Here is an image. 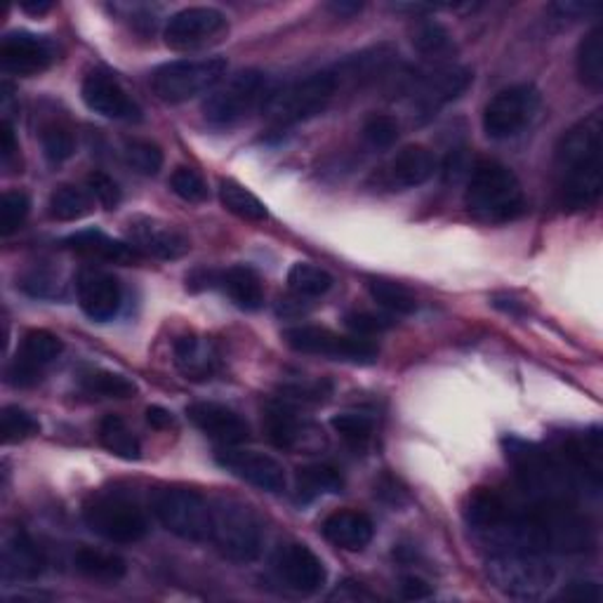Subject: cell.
I'll use <instances>...</instances> for the list:
<instances>
[{
    "mask_svg": "<svg viewBox=\"0 0 603 603\" xmlns=\"http://www.w3.org/2000/svg\"><path fill=\"white\" fill-rule=\"evenodd\" d=\"M603 123L592 114L568 128L556 144L554 175L559 201L566 210H587L603 189Z\"/></svg>",
    "mask_w": 603,
    "mask_h": 603,
    "instance_id": "obj_1",
    "label": "cell"
},
{
    "mask_svg": "<svg viewBox=\"0 0 603 603\" xmlns=\"http://www.w3.org/2000/svg\"><path fill=\"white\" fill-rule=\"evenodd\" d=\"M464 208L484 224L514 222L526 210L518 177L498 161H478L464 191Z\"/></svg>",
    "mask_w": 603,
    "mask_h": 603,
    "instance_id": "obj_2",
    "label": "cell"
},
{
    "mask_svg": "<svg viewBox=\"0 0 603 603\" xmlns=\"http://www.w3.org/2000/svg\"><path fill=\"white\" fill-rule=\"evenodd\" d=\"M342 78H345L342 68H325V72L299 78L291 86L271 90L262 114L277 128L297 126L302 120L319 116L333 102Z\"/></svg>",
    "mask_w": 603,
    "mask_h": 603,
    "instance_id": "obj_3",
    "label": "cell"
},
{
    "mask_svg": "<svg viewBox=\"0 0 603 603\" xmlns=\"http://www.w3.org/2000/svg\"><path fill=\"white\" fill-rule=\"evenodd\" d=\"M504 450L506 460L512 462L521 490L533 502H554L570 498L575 484L573 476L552 452H544L542 448L521 441V438L514 436L504 438Z\"/></svg>",
    "mask_w": 603,
    "mask_h": 603,
    "instance_id": "obj_4",
    "label": "cell"
},
{
    "mask_svg": "<svg viewBox=\"0 0 603 603\" xmlns=\"http://www.w3.org/2000/svg\"><path fill=\"white\" fill-rule=\"evenodd\" d=\"M488 580L504 596L536 601L554 587L556 570L540 552L510 550L488 559Z\"/></svg>",
    "mask_w": 603,
    "mask_h": 603,
    "instance_id": "obj_5",
    "label": "cell"
},
{
    "mask_svg": "<svg viewBox=\"0 0 603 603\" xmlns=\"http://www.w3.org/2000/svg\"><path fill=\"white\" fill-rule=\"evenodd\" d=\"M269 94L267 74L259 68H243L210 90L203 102V116L215 128H231L255 114L257 108H265Z\"/></svg>",
    "mask_w": 603,
    "mask_h": 603,
    "instance_id": "obj_6",
    "label": "cell"
},
{
    "mask_svg": "<svg viewBox=\"0 0 603 603\" xmlns=\"http://www.w3.org/2000/svg\"><path fill=\"white\" fill-rule=\"evenodd\" d=\"M210 542L234 564H251L262 552V526L251 506L236 500H219L213 504Z\"/></svg>",
    "mask_w": 603,
    "mask_h": 603,
    "instance_id": "obj_7",
    "label": "cell"
},
{
    "mask_svg": "<svg viewBox=\"0 0 603 603\" xmlns=\"http://www.w3.org/2000/svg\"><path fill=\"white\" fill-rule=\"evenodd\" d=\"M227 68L229 64L224 57L168 62L151 74V88H154L158 100L182 104L203 92L215 90L224 80Z\"/></svg>",
    "mask_w": 603,
    "mask_h": 603,
    "instance_id": "obj_8",
    "label": "cell"
},
{
    "mask_svg": "<svg viewBox=\"0 0 603 603\" xmlns=\"http://www.w3.org/2000/svg\"><path fill=\"white\" fill-rule=\"evenodd\" d=\"M154 514L172 536L189 542H208L213 530V504L189 488H163L154 496Z\"/></svg>",
    "mask_w": 603,
    "mask_h": 603,
    "instance_id": "obj_9",
    "label": "cell"
},
{
    "mask_svg": "<svg viewBox=\"0 0 603 603\" xmlns=\"http://www.w3.org/2000/svg\"><path fill=\"white\" fill-rule=\"evenodd\" d=\"M84 518L94 536L106 542L132 544L146 538L149 518L132 500L120 496H98L86 504Z\"/></svg>",
    "mask_w": 603,
    "mask_h": 603,
    "instance_id": "obj_10",
    "label": "cell"
},
{
    "mask_svg": "<svg viewBox=\"0 0 603 603\" xmlns=\"http://www.w3.org/2000/svg\"><path fill=\"white\" fill-rule=\"evenodd\" d=\"M540 102V90L530 84L500 90L484 108V132L498 142L518 137L536 120Z\"/></svg>",
    "mask_w": 603,
    "mask_h": 603,
    "instance_id": "obj_11",
    "label": "cell"
},
{
    "mask_svg": "<svg viewBox=\"0 0 603 603\" xmlns=\"http://www.w3.org/2000/svg\"><path fill=\"white\" fill-rule=\"evenodd\" d=\"M285 345L299 354L328 356L333 361H347L356 365H373L377 361V347L359 335H337L319 325H295L283 333Z\"/></svg>",
    "mask_w": 603,
    "mask_h": 603,
    "instance_id": "obj_12",
    "label": "cell"
},
{
    "mask_svg": "<svg viewBox=\"0 0 603 603\" xmlns=\"http://www.w3.org/2000/svg\"><path fill=\"white\" fill-rule=\"evenodd\" d=\"M229 34V22L224 12L217 8H184L166 22L163 38L170 50H201L205 46L219 43Z\"/></svg>",
    "mask_w": 603,
    "mask_h": 603,
    "instance_id": "obj_13",
    "label": "cell"
},
{
    "mask_svg": "<svg viewBox=\"0 0 603 603\" xmlns=\"http://www.w3.org/2000/svg\"><path fill=\"white\" fill-rule=\"evenodd\" d=\"M57 60L52 40L29 31H12L0 43V62L15 76H38Z\"/></svg>",
    "mask_w": 603,
    "mask_h": 603,
    "instance_id": "obj_14",
    "label": "cell"
},
{
    "mask_svg": "<svg viewBox=\"0 0 603 603\" xmlns=\"http://www.w3.org/2000/svg\"><path fill=\"white\" fill-rule=\"evenodd\" d=\"M80 98H84L90 112L100 114L112 120H142V108L126 92L118 80L106 72H90L80 86Z\"/></svg>",
    "mask_w": 603,
    "mask_h": 603,
    "instance_id": "obj_15",
    "label": "cell"
},
{
    "mask_svg": "<svg viewBox=\"0 0 603 603\" xmlns=\"http://www.w3.org/2000/svg\"><path fill=\"white\" fill-rule=\"evenodd\" d=\"M217 462L227 472L239 476L241 482L251 484L267 492H283L285 490V472L279 460L257 450H241L236 446H227L217 452Z\"/></svg>",
    "mask_w": 603,
    "mask_h": 603,
    "instance_id": "obj_16",
    "label": "cell"
},
{
    "mask_svg": "<svg viewBox=\"0 0 603 603\" xmlns=\"http://www.w3.org/2000/svg\"><path fill=\"white\" fill-rule=\"evenodd\" d=\"M128 236L132 248L156 259H180L189 253L191 243L180 229L151 217H134L128 224Z\"/></svg>",
    "mask_w": 603,
    "mask_h": 603,
    "instance_id": "obj_17",
    "label": "cell"
},
{
    "mask_svg": "<svg viewBox=\"0 0 603 603\" xmlns=\"http://www.w3.org/2000/svg\"><path fill=\"white\" fill-rule=\"evenodd\" d=\"M273 568H277L283 585L299 594H317L321 592L328 580V570L323 566V561L313 554L307 544H299V542L285 544L279 552Z\"/></svg>",
    "mask_w": 603,
    "mask_h": 603,
    "instance_id": "obj_18",
    "label": "cell"
},
{
    "mask_svg": "<svg viewBox=\"0 0 603 603\" xmlns=\"http://www.w3.org/2000/svg\"><path fill=\"white\" fill-rule=\"evenodd\" d=\"M64 351V342L50 331H29L22 339L17 359L10 368V382L17 387L36 385L40 380V370L60 359Z\"/></svg>",
    "mask_w": 603,
    "mask_h": 603,
    "instance_id": "obj_19",
    "label": "cell"
},
{
    "mask_svg": "<svg viewBox=\"0 0 603 603\" xmlns=\"http://www.w3.org/2000/svg\"><path fill=\"white\" fill-rule=\"evenodd\" d=\"M76 293H78V305L84 313L92 321H112L123 302L120 283L102 269H86L80 271L76 281Z\"/></svg>",
    "mask_w": 603,
    "mask_h": 603,
    "instance_id": "obj_20",
    "label": "cell"
},
{
    "mask_svg": "<svg viewBox=\"0 0 603 603\" xmlns=\"http://www.w3.org/2000/svg\"><path fill=\"white\" fill-rule=\"evenodd\" d=\"M187 415L205 436L222 446H241L243 441H248L251 436L248 422H245L236 410H231L222 403H191L187 408Z\"/></svg>",
    "mask_w": 603,
    "mask_h": 603,
    "instance_id": "obj_21",
    "label": "cell"
},
{
    "mask_svg": "<svg viewBox=\"0 0 603 603\" xmlns=\"http://www.w3.org/2000/svg\"><path fill=\"white\" fill-rule=\"evenodd\" d=\"M474 74L467 66H446L436 74L427 76L415 92V102L424 116H432L436 108L458 100L460 94L472 86Z\"/></svg>",
    "mask_w": 603,
    "mask_h": 603,
    "instance_id": "obj_22",
    "label": "cell"
},
{
    "mask_svg": "<svg viewBox=\"0 0 603 603\" xmlns=\"http://www.w3.org/2000/svg\"><path fill=\"white\" fill-rule=\"evenodd\" d=\"M46 570V556L29 533L12 530L3 540V578L15 582L36 580Z\"/></svg>",
    "mask_w": 603,
    "mask_h": 603,
    "instance_id": "obj_23",
    "label": "cell"
},
{
    "mask_svg": "<svg viewBox=\"0 0 603 603\" xmlns=\"http://www.w3.org/2000/svg\"><path fill=\"white\" fill-rule=\"evenodd\" d=\"M323 538L345 552H361L373 542L375 526L370 516L354 510H339L321 524Z\"/></svg>",
    "mask_w": 603,
    "mask_h": 603,
    "instance_id": "obj_24",
    "label": "cell"
},
{
    "mask_svg": "<svg viewBox=\"0 0 603 603\" xmlns=\"http://www.w3.org/2000/svg\"><path fill=\"white\" fill-rule=\"evenodd\" d=\"M436 172V158L424 146H406L387 166V184L392 189H415L427 184Z\"/></svg>",
    "mask_w": 603,
    "mask_h": 603,
    "instance_id": "obj_25",
    "label": "cell"
},
{
    "mask_svg": "<svg viewBox=\"0 0 603 603\" xmlns=\"http://www.w3.org/2000/svg\"><path fill=\"white\" fill-rule=\"evenodd\" d=\"M66 245L80 255L98 257L104 259V262H114V265H137L142 259V255L137 253L130 243L116 241L94 229L78 231V234L68 236Z\"/></svg>",
    "mask_w": 603,
    "mask_h": 603,
    "instance_id": "obj_26",
    "label": "cell"
},
{
    "mask_svg": "<svg viewBox=\"0 0 603 603\" xmlns=\"http://www.w3.org/2000/svg\"><path fill=\"white\" fill-rule=\"evenodd\" d=\"M175 365L187 380H208L217 368L215 349L198 335H182L172 345Z\"/></svg>",
    "mask_w": 603,
    "mask_h": 603,
    "instance_id": "obj_27",
    "label": "cell"
},
{
    "mask_svg": "<svg viewBox=\"0 0 603 603\" xmlns=\"http://www.w3.org/2000/svg\"><path fill=\"white\" fill-rule=\"evenodd\" d=\"M217 283L222 285V291L231 297V302L245 311H257L265 305L262 281H259V277L251 267H231L224 273H219Z\"/></svg>",
    "mask_w": 603,
    "mask_h": 603,
    "instance_id": "obj_28",
    "label": "cell"
},
{
    "mask_svg": "<svg viewBox=\"0 0 603 603\" xmlns=\"http://www.w3.org/2000/svg\"><path fill=\"white\" fill-rule=\"evenodd\" d=\"M74 566L80 575H86V578L94 582H108V585L123 580L128 573L126 561L120 556L112 552L92 550V547H80V550L74 554Z\"/></svg>",
    "mask_w": 603,
    "mask_h": 603,
    "instance_id": "obj_29",
    "label": "cell"
},
{
    "mask_svg": "<svg viewBox=\"0 0 603 603\" xmlns=\"http://www.w3.org/2000/svg\"><path fill=\"white\" fill-rule=\"evenodd\" d=\"M94 210V201L86 189L62 184L50 194L48 213L57 222H78Z\"/></svg>",
    "mask_w": 603,
    "mask_h": 603,
    "instance_id": "obj_30",
    "label": "cell"
},
{
    "mask_svg": "<svg viewBox=\"0 0 603 603\" xmlns=\"http://www.w3.org/2000/svg\"><path fill=\"white\" fill-rule=\"evenodd\" d=\"M219 201H222V205L231 215L245 219V222H265L269 217L267 205L259 201L251 189H245L236 180L219 182Z\"/></svg>",
    "mask_w": 603,
    "mask_h": 603,
    "instance_id": "obj_31",
    "label": "cell"
},
{
    "mask_svg": "<svg viewBox=\"0 0 603 603\" xmlns=\"http://www.w3.org/2000/svg\"><path fill=\"white\" fill-rule=\"evenodd\" d=\"M100 444L120 460H140V438L128 427V422L118 415H106L100 422Z\"/></svg>",
    "mask_w": 603,
    "mask_h": 603,
    "instance_id": "obj_32",
    "label": "cell"
},
{
    "mask_svg": "<svg viewBox=\"0 0 603 603\" xmlns=\"http://www.w3.org/2000/svg\"><path fill=\"white\" fill-rule=\"evenodd\" d=\"M342 490V476L328 464H307L297 472V500L311 502L328 492Z\"/></svg>",
    "mask_w": 603,
    "mask_h": 603,
    "instance_id": "obj_33",
    "label": "cell"
},
{
    "mask_svg": "<svg viewBox=\"0 0 603 603\" xmlns=\"http://www.w3.org/2000/svg\"><path fill=\"white\" fill-rule=\"evenodd\" d=\"M578 76L587 88L599 90L603 86V36L599 26H594L578 46Z\"/></svg>",
    "mask_w": 603,
    "mask_h": 603,
    "instance_id": "obj_34",
    "label": "cell"
},
{
    "mask_svg": "<svg viewBox=\"0 0 603 603\" xmlns=\"http://www.w3.org/2000/svg\"><path fill=\"white\" fill-rule=\"evenodd\" d=\"M265 429L269 441L277 448H295L305 432V424L285 406H269L265 415Z\"/></svg>",
    "mask_w": 603,
    "mask_h": 603,
    "instance_id": "obj_35",
    "label": "cell"
},
{
    "mask_svg": "<svg viewBox=\"0 0 603 603\" xmlns=\"http://www.w3.org/2000/svg\"><path fill=\"white\" fill-rule=\"evenodd\" d=\"M80 387L90 396H100V399H132L137 394V385L120 373L112 370H92L80 377Z\"/></svg>",
    "mask_w": 603,
    "mask_h": 603,
    "instance_id": "obj_36",
    "label": "cell"
},
{
    "mask_svg": "<svg viewBox=\"0 0 603 603\" xmlns=\"http://www.w3.org/2000/svg\"><path fill=\"white\" fill-rule=\"evenodd\" d=\"M333 277L311 262H297L287 271V285L297 297H323L333 287Z\"/></svg>",
    "mask_w": 603,
    "mask_h": 603,
    "instance_id": "obj_37",
    "label": "cell"
},
{
    "mask_svg": "<svg viewBox=\"0 0 603 603\" xmlns=\"http://www.w3.org/2000/svg\"><path fill=\"white\" fill-rule=\"evenodd\" d=\"M368 293L380 307H385L392 313H399V317H408V313H413L418 309L415 295L410 293L406 285L396 281H387V279L368 281Z\"/></svg>",
    "mask_w": 603,
    "mask_h": 603,
    "instance_id": "obj_38",
    "label": "cell"
},
{
    "mask_svg": "<svg viewBox=\"0 0 603 603\" xmlns=\"http://www.w3.org/2000/svg\"><path fill=\"white\" fill-rule=\"evenodd\" d=\"M38 432V420L20 406H5L3 413H0V434H3L5 446L22 444L26 438H34Z\"/></svg>",
    "mask_w": 603,
    "mask_h": 603,
    "instance_id": "obj_39",
    "label": "cell"
},
{
    "mask_svg": "<svg viewBox=\"0 0 603 603\" xmlns=\"http://www.w3.org/2000/svg\"><path fill=\"white\" fill-rule=\"evenodd\" d=\"M40 144H43V154L52 166H60V163L76 154L74 134L66 126H62V123H48V126L40 130Z\"/></svg>",
    "mask_w": 603,
    "mask_h": 603,
    "instance_id": "obj_40",
    "label": "cell"
},
{
    "mask_svg": "<svg viewBox=\"0 0 603 603\" xmlns=\"http://www.w3.org/2000/svg\"><path fill=\"white\" fill-rule=\"evenodd\" d=\"M413 46L418 52L427 54V57H441V54L450 52L452 40L446 26L434 20H420L413 29Z\"/></svg>",
    "mask_w": 603,
    "mask_h": 603,
    "instance_id": "obj_41",
    "label": "cell"
},
{
    "mask_svg": "<svg viewBox=\"0 0 603 603\" xmlns=\"http://www.w3.org/2000/svg\"><path fill=\"white\" fill-rule=\"evenodd\" d=\"M31 201L24 191H5L0 198V234L12 236L24 224V219L29 217Z\"/></svg>",
    "mask_w": 603,
    "mask_h": 603,
    "instance_id": "obj_42",
    "label": "cell"
},
{
    "mask_svg": "<svg viewBox=\"0 0 603 603\" xmlns=\"http://www.w3.org/2000/svg\"><path fill=\"white\" fill-rule=\"evenodd\" d=\"M331 427L335 429V434H339L345 441L354 448L365 446L373 436L375 422L373 418H368L363 413H339L331 420Z\"/></svg>",
    "mask_w": 603,
    "mask_h": 603,
    "instance_id": "obj_43",
    "label": "cell"
},
{
    "mask_svg": "<svg viewBox=\"0 0 603 603\" xmlns=\"http://www.w3.org/2000/svg\"><path fill=\"white\" fill-rule=\"evenodd\" d=\"M123 156H126V163L140 175L154 177L158 175V170L163 168V151L144 140H132L123 149Z\"/></svg>",
    "mask_w": 603,
    "mask_h": 603,
    "instance_id": "obj_44",
    "label": "cell"
},
{
    "mask_svg": "<svg viewBox=\"0 0 603 603\" xmlns=\"http://www.w3.org/2000/svg\"><path fill=\"white\" fill-rule=\"evenodd\" d=\"M170 189L175 196H180L187 203H203L208 201V184H205L203 175L194 168H177L170 175Z\"/></svg>",
    "mask_w": 603,
    "mask_h": 603,
    "instance_id": "obj_45",
    "label": "cell"
},
{
    "mask_svg": "<svg viewBox=\"0 0 603 603\" xmlns=\"http://www.w3.org/2000/svg\"><path fill=\"white\" fill-rule=\"evenodd\" d=\"M363 140L373 149H392L399 140V123L392 116H370L363 126Z\"/></svg>",
    "mask_w": 603,
    "mask_h": 603,
    "instance_id": "obj_46",
    "label": "cell"
},
{
    "mask_svg": "<svg viewBox=\"0 0 603 603\" xmlns=\"http://www.w3.org/2000/svg\"><path fill=\"white\" fill-rule=\"evenodd\" d=\"M392 323L394 321L389 317H382V313H373V311H351L345 317V325L359 337L385 333V331H389Z\"/></svg>",
    "mask_w": 603,
    "mask_h": 603,
    "instance_id": "obj_47",
    "label": "cell"
},
{
    "mask_svg": "<svg viewBox=\"0 0 603 603\" xmlns=\"http://www.w3.org/2000/svg\"><path fill=\"white\" fill-rule=\"evenodd\" d=\"M88 194L98 201L104 210H116L120 205V189L106 172H92L88 177Z\"/></svg>",
    "mask_w": 603,
    "mask_h": 603,
    "instance_id": "obj_48",
    "label": "cell"
},
{
    "mask_svg": "<svg viewBox=\"0 0 603 603\" xmlns=\"http://www.w3.org/2000/svg\"><path fill=\"white\" fill-rule=\"evenodd\" d=\"M399 592L403 599L408 601H420V599H429L434 592H432V587L424 582L422 578H418V575H406V578H401V585H399Z\"/></svg>",
    "mask_w": 603,
    "mask_h": 603,
    "instance_id": "obj_49",
    "label": "cell"
},
{
    "mask_svg": "<svg viewBox=\"0 0 603 603\" xmlns=\"http://www.w3.org/2000/svg\"><path fill=\"white\" fill-rule=\"evenodd\" d=\"M564 596L575 599V601H585V603H594L601 599V592L594 582H573L564 592Z\"/></svg>",
    "mask_w": 603,
    "mask_h": 603,
    "instance_id": "obj_50",
    "label": "cell"
},
{
    "mask_svg": "<svg viewBox=\"0 0 603 603\" xmlns=\"http://www.w3.org/2000/svg\"><path fill=\"white\" fill-rule=\"evenodd\" d=\"M146 422L151 424L154 429H172L175 427V418L170 410H166L163 406H151L146 408Z\"/></svg>",
    "mask_w": 603,
    "mask_h": 603,
    "instance_id": "obj_51",
    "label": "cell"
},
{
    "mask_svg": "<svg viewBox=\"0 0 603 603\" xmlns=\"http://www.w3.org/2000/svg\"><path fill=\"white\" fill-rule=\"evenodd\" d=\"M0 154H3V161H5V163L17 154L15 130H12L10 120H3V126H0Z\"/></svg>",
    "mask_w": 603,
    "mask_h": 603,
    "instance_id": "obj_52",
    "label": "cell"
},
{
    "mask_svg": "<svg viewBox=\"0 0 603 603\" xmlns=\"http://www.w3.org/2000/svg\"><path fill=\"white\" fill-rule=\"evenodd\" d=\"M554 12L561 17H575V15H587V12H596V5H585V3H556L552 5Z\"/></svg>",
    "mask_w": 603,
    "mask_h": 603,
    "instance_id": "obj_53",
    "label": "cell"
},
{
    "mask_svg": "<svg viewBox=\"0 0 603 603\" xmlns=\"http://www.w3.org/2000/svg\"><path fill=\"white\" fill-rule=\"evenodd\" d=\"M20 8L24 12H29V15H43V12L52 10V3H48V0H38V3H36V0H34V3H31V0H26V3H22Z\"/></svg>",
    "mask_w": 603,
    "mask_h": 603,
    "instance_id": "obj_54",
    "label": "cell"
},
{
    "mask_svg": "<svg viewBox=\"0 0 603 603\" xmlns=\"http://www.w3.org/2000/svg\"><path fill=\"white\" fill-rule=\"evenodd\" d=\"M331 8L337 12V15H356V12H361L359 3H335Z\"/></svg>",
    "mask_w": 603,
    "mask_h": 603,
    "instance_id": "obj_55",
    "label": "cell"
},
{
    "mask_svg": "<svg viewBox=\"0 0 603 603\" xmlns=\"http://www.w3.org/2000/svg\"><path fill=\"white\" fill-rule=\"evenodd\" d=\"M502 302H506V305H496L498 309H504V311H510V313H521L524 311V307H521V302H516L514 297H500Z\"/></svg>",
    "mask_w": 603,
    "mask_h": 603,
    "instance_id": "obj_56",
    "label": "cell"
}]
</instances>
